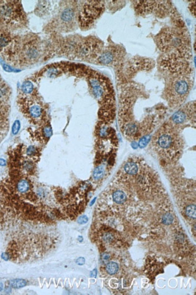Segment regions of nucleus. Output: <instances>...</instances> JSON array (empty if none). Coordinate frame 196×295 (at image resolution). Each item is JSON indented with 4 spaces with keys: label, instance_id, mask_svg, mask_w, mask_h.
Segmentation results:
<instances>
[{
    "label": "nucleus",
    "instance_id": "f257e3e1",
    "mask_svg": "<svg viewBox=\"0 0 196 295\" xmlns=\"http://www.w3.org/2000/svg\"><path fill=\"white\" fill-rule=\"evenodd\" d=\"M189 74H174L169 79L165 96L170 107H179L186 101L193 87V79Z\"/></svg>",
    "mask_w": 196,
    "mask_h": 295
},
{
    "label": "nucleus",
    "instance_id": "423d86ee",
    "mask_svg": "<svg viewBox=\"0 0 196 295\" xmlns=\"http://www.w3.org/2000/svg\"><path fill=\"white\" fill-rule=\"evenodd\" d=\"M76 11L74 7L67 6L60 13V20L61 23L66 27H69L73 24L76 19Z\"/></svg>",
    "mask_w": 196,
    "mask_h": 295
},
{
    "label": "nucleus",
    "instance_id": "f03ea898",
    "mask_svg": "<svg viewBox=\"0 0 196 295\" xmlns=\"http://www.w3.org/2000/svg\"><path fill=\"white\" fill-rule=\"evenodd\" d=\"M152 144L159 153L169 156L176 155L183 148L179 132L172 124H165L157 131Z\"/></svg>",
    "mask_w": 196,
    "mask_h": 295
},
{
    "label": "nucleus",
    "instance_id": "f3484780",
    "mask_svg": "<svg viewBox=\"0 0 196 295\" xmlns=\"http://www.w3.org/2000/svg\"><path fill=\"white\" fill-rule=\"evenodd\" d=\"M186 215L192 218H196V206L195 205H190L186 208Z\"/></svg>",
    "mask_w": 196,
    "mask_h": 295
},
{
    "label": "nucleus",
    "instance_id": "6ab92c4d",
    "mask_svg": "<svg viewBox=\"0 0 196 295\" xmlns=\"http://www.w3.org/2000/svg\"><path fill=\"white\" fill-rule=\"evenodd\" d=\"M21 128V123L20 120H16L15 121L12 125V133L13 135H16Z\"/></svg>",
    "mask_w": 196,
    "mask_h": 295
},
{
    "label": "nucleus",
    "instance_id": "aec40b11",
    "mask_svg": "<svg viewBox=\"0 0 196 295\" xmlns=\"http://www.w3.org/2000/svg\"><path fill=\"white\" fill-rule=\"evenodd\" d=\"M174 218L173 215L170 213H166L162 217V222L163 223L167 225L172 224Z\"/></svg>",
    "mask_w": 196,
    "mask_h": 295
},
{
    "label": "nucleus",
    "instance_id": "4468645a",
    "mask_svg": "<svg viewBox=\"0 0 196 295\" xmlns=\"http://www.w3.org/2000/svg\"><path fill=\"white\" fill-rule=\"evenodd\" d=\"M118 270V266L114 262H111L106 266V271L110 275H114Z\"/></svg>",
    "mask_w": 196,
    "mask_h": 295
},
{
    "label": "nucleus",
    "instance_id": "bb28decb",
    "mask_svg": "<svg viewBox=\"0 0 196 295\" xmlns=\"http://www.w3.org/2000/svg\"><path fill=\"white\" fill-rule=\"evenodd\" d=\"M97 270H96V269H94V270L91 272V277L95 278L96 276H97Z\"/></svg>",
    "mask_w": 196,
    "mask_h": 295
},
{
    "label": "nucleus",
    "instance_id": "a211bd4d",
    "mask_svg": "<svg viewBox=\"0 0 196 295\" xmlns=\"http://www.w3.org/2000/svg\"><path fill=\"white\" fill-rule=\"evenodd\" d=\"M25 153L28 157H35L37 153V150L34 146H30L26 149Z\"/></svg>",
    "mask_w": 196,
    "mask_h": 295
},
{
    "label": "nucleus",
    "instance_id": "1a4fd4ad",
    "mask_svg": "<svg viewBox=\"0 0 196 295\" xmlns=\"http://www.w3.org/2000/svg\"><path fill=\"white\" fill-rule=\"evenodd\" d=\"M112 198L114 201L118 204H123L127 200L126 193L120 190H117L113 193Z\"/></svg>",
    "mask_w": 196,
    "mask_h": 295
},
{
    "label": "nucleus",
    "instance_id": "5701e85b",
    "mask_svg": "<svg viewBox=\"0 0 196 295\" xmlns=\"http://www.w3.org/2000/svg\"><path fill=\"white\" fill-rule=\"evenodd\" d=\"M1 258L5 261H8L9 260L11 259V257L9 255V254L7 253V252H5V253H3L2 255H1Z\"/></svg>",
    "mask_w": 196,
    "mask_h": 295
},
{
    "label": "nucleus",
    "instance_id": "20e7f679",
    "mask_svg": "<svg viewBox=\"0 0 196 295\" xmlns=\"http://www.w3.org/2000/svg\"><path fill=\"white\" fill-rule=\"evenodd\" d=\"M123 51L120 47L109 48L101 51L97 57V60L102 65H113L121 60L123 56Z\"/></svg>",
    "mask_w": 196,
    "mask_h": 295
},
{
    "label": "nucleus",
    "instance_id": "cd10ccee",
    "mask_svg": "<svg viewBox=\"0 0 196 295\" xmlns=\"http://www.w3.org/2000/svg\"><path fill=\"white\" fill-rule=\"evenodd\" d=\"M2 289H3V285H2V284L0 283V292H1Z\"/></svg>",
    "mask_w": 196,
    "mask_h": 295
},
{
    "label": "nucleus",
    "instance_id": "2eb2a0df",
    "mask_svg": "<svg viewBox=\"0 0 196 295\" xmlns=\"http://www.w3.org/2000/svg\"><path fill=\"white\" fill-rule=\"evenodd\" d=\"M104 168L103 166H98L94 171L93 177L95 180H98L102 178L104 175Z\"/></svg>",
    "mask_w": 196,
    "mask_h": 295
},
{
    "label": "nucleus",
    "instance_id": "393cba45",
    "mask_svg": "<svg viewBox=\"0 0 196 295\" xmlns=\"http://www.w3.org/2000/svg\"><path fill=\"white\" fill-rule=\"evenodd\" d=\"M109 255L108 254H106V253L103 254V255H102V259L103 261H107V260H109Z\"/></svg>",
    "mask_w": 196,
    "mask_h": 295
},
{
    "label": "nucleus",
    "instance_id": "ddd939ff",
    "mask_svg": "<svg viewBox=\"0 0 196 295\" xmlns=\"http://www.w3.org/2000/svg\"><path fill=\"white\" fill-rule=\"evenodd\" d=\"M27 282L25 280L23 279H13L10 281V285L12 288H20L25 286Z\"/></svg>",
    "mask_w": 196,
    "mask_h": 295
},
{
    "label": "nucleus",
    "instance_id": "a878e982",
    "mask_svg": "<svg viewBox=\"0 0 196 295\" xmlns=\"http://www.w3.org/2000/svg\"><path fill=\"white\" fill-rule=\"evenodd\" d=\"M7 162L3 159H0V166H6Z\"/></svg>",
    "mask_w": 196,
    "mask_h": 295
},
{
    "label": "nucleus",
    "instance_id": "412c9836",
    "mask_svg": "<svg viewBox=\"0 0 196 295\" xmlns=\"http://www.w3.org/2000/svg\"><path fill=\"white\" fill-rule=\"evenodd\" d=\"M42 132L45 139H49L52 135V129L51 127L46 126L43 128Z\"/></svg>",
    "mask_w": 196,
    "mask_h": 295
},
{
    "label": "nucleus",
    "instance_id": "9b49d317",
    "mask_svg": "<svg viewBox=\"0 0 196 295\" xmlns=\"http://www.w3.org/2000/svg\"><path fill=\"white\" fill-rule=\"evenodd\" d=\"M23 171L27 174H32L35 169L34 163L29 160H24L20 165Z\"/></svg>",
    "mask_w": 196,
    "mask_h": 295
},
{
    "label": "nucleus",
    "instance_id": "9d476101",
    "mask_svg": "<svg viewBox=\"0 0 196 295\" xmlns=\"http://www.w3.org/2000/svg\"><path fill=\"white\" fill-rule=\"evenodd\" d=\"M21 93L25 95H32L35 90V87L32 82L29 80L25 81L21 88Z\"/></svg>",
    "mask_w": 196,
    "mask_h": 295
},
{
    "label": "nucleus",
    "instance_id": "dca6fc26",
    "mask_svg": "<svg viewBox=\"0 0 196 295\" xmlns=\"http://www.w3.org/2000/svg\"><path fill=\"white\" fill-rule=\"evenodd\" d=\"M46 76L49 78H54L59 74V70L56 67H50L47 69Z\"/></svg>",
    "mask_w": 196,
    "mask_h": 295
},
{
    "label": "nucleus",
    "instance_id": "7ed1b4c3",
    "mask_svg": "<svg viewBox=\"0 0 196 295\" xmlns=\"http://www.w3.org/2000/svg\"><path fill=\"white\" fill-rule=\"evenodd\" d=\"M103 8L102 1H89L86 3L80 12V23L84 27L89 25L100 15Z\"/></svg>",
    "mask_w": 196,
    "mask_h": 295
},
{
    "label": "nucleus",
    "instance_id": "b1692460",
    "mask_svg": "<svg viewBox=\"0 0 196 295\" xmlns=\"http://www.w3.org/2000/svg\"><path fill=\"white\" fill-rule=\"evenodd\" d=\"M76 262L79 265H83L85 262V260L83 258H79L78 260H77Z\"/></svg>",
    "mask_w": 196,
    "mask_h": 295
},
{
    "label": "nucleus",
    "instance_id": "6e6552de",
    "mask_svg": "<svg viewBox=\"0 0 196 295\" xmlns=\"http://www.w3.org/2000/svg\"><path fill=\"white\" fill-rule=\"evenodd\" d=\"M79 43V42H77V41L74 39H69L65 42L63 46V51L68 56L72 55L73 54L76 55Z\"/></svg>",
    "mask_w": 196,
    "mask_h": 295
},
{
    "label": "nucleus",
    "instance_id": "0eeeda50",
    "mask_svg": "<svg viewBox=\"0 0 196 295\" xmlns=\"http://www.w3.org/2000/svg\"><path fill=\"white\" fill-rule=\"evenodd\" d=\"M23 106L25 113L29 118L36 120H39L42 118L43 114V110L42 107L39 104H27Z\"/></svg>",
    "mask_w": 196,
    "mask_h": 295
},
{
    "label": "nucleus",
    "instance_id": "39448f33",
    "mask_svg": "<svg viewBox=\"0 0 196 295\" xmlns=\"http://www.w3.org/2000/svg\"><path fill=\"white\" fill-rule=\"evenodd\" d=\"M194 114L195 104L193 102L178 110L172 116V120L175 125L184 124L192 118Z\"/></svg>",
    "mask_w": 196,
    "mask_h": 295
},
{
    "label": "nucleus",
    "instance_id": "4be33fe9",
    "mask_svg": "<svg viewBox=\"0 0 196 295\" xmlns=\"http://www.w3.org/2000/svg\"><path fill=\"white\" fill-rule=\"evenodd\" d=\"M88 217L85 215H83V216H81L79 218V219L78 220V223L81 224H85V223H86L88 222Z\"/></svg>",
    "mask_w": 196,
    "mask_h": 295
},
{
    "label": "nucleus",
    "instance_id": "f8f14e48",
    "mask_svg": "<svg viewBox=\"0 0 196 295\" xmlns=\"http://www.w3.org/2000/svg\"><path fill=\"white\" fill-rule=\"evenodd\" d=\"M124 170L129 175H135L138 171V166L133 162H127L124 166Z\"/></svg>",
    "mask_w": 196,
    "mask_h": 295
}]
</instances>
